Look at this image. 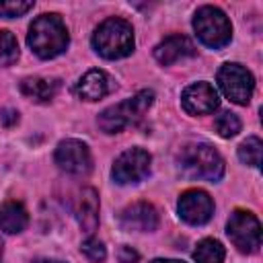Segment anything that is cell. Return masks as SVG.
Listing matches in <instances>:
<instances>
[{"label": "cell", "instance_id": "6da1fadb", "mask_svg": "<svg viewBox=\"0 0 263 263\" xmlns=\"http://www.w3.org/2000/svg\"><path fill=\"white\" fill-rule=\"evenodd\" d=\"M70 41L68 29L60 14H41L37 16L27 33V43L35 55L41 60H51L66 51Z\"/></svg>", "mask_w": 263, "mask_h": 263}, {"label": "cell", "instance_id": "7a4b0ae2", "mask_svg": "<svg viewBox=\"0 0 263 263\" xmlns=\"http://www.w3.org/2000/svg\"><path fill=\"white\" fill-rule=\"evenodd\" d=\"M92 47L105 60H119L134 51V29L125 18H105L92 33Z\"/></svg>", "mask_w": 263, "mask_h": 263}, {"label": "cell", "instance_id": "3957f363", "mask_svg": "<svg viewBox=\"0 0 263 263\" xmlns=\"http://www.w3.org/2000/svg\"><path fill=\"white\" fill-rule=\"evenodd\" d=\"M152 101H154V92L152 90H140L134 97L125 99L123 103H117L113 107H107L99 115L97 123H99V127L105 134H119L125 127L136 125L146 115V111L150 109Z\"/></svg>", "mask_w": 263, "mask_h": 263}, {"label": "cell", "instance_id": "277c9868", "mask_svg": "<svg viewBox=\"0 0 263 263\" xmlns=\"http://www.w3.org/2000/svg\"><path fill=\"white\" fill-rule=\"evenodd\" d=\"M177 162L181 173L191 179H203L214 183L224 175V158L216 148L208 144H191L181 148Z\"/></svg>", "mask_w": 263, "mask_h": 263}, {"label": "cell", "instance_id": "5b68a950", "mask_svg": "<svg viewBox=\"0 0 263 263\" xmlns=\"http://www.w3.org/2000/svg\"><path fill=\"white\" fill-rule=\"evenodd\" d=\"M193 31H195L197 39L212 49L224 47L232 37V25H230L228 16L216 6L197 8V12L193 16Z\"/></svg>", "mask_w": 263, "mask_h": 263}, {"label": "cell", "instance_id": "8992f818", "mask_svg": "<svg viewBox=\"0 0 263 263\" xmlns=\"http://www.w3.org/2000/svg\"><path fill=\"white\" fill-rule=\"evenodd\" d=\"M226 234L232 245L242 253H255L261 247V224L255 214L234 210L226 224Z\"/></svg>", "mask_w": 263, "mask_h": 263}, {"label": "cell", "instance_id": "52a82bcc", "mask_svg": "<svg viewBox=\"0 0 263 263\" xmlns=\"http://www.w3.org/2000/svg\"><path fill=\"white\" fill-rule=\"evenodd\" d=\"M218 84L226 99H230L236 105H247L255 90L253 74L240 64H224L218 70Z\"/></svg>", "mask_w": 263, "mask_h": 263}, {"label": "cell", "instance_id": "ba28073f", "mask_svg": "<svg viewBox=\"0 0 263 263\" xmlns=\"http://www.w3.org/2000/svg\"><path fill=\"white\" fill-rule=\"evenodd\" d=\"M150 162H152V156L146 150H142V148H129V150L121 152L115 158L113 168H111V177L119 185L138 183V181H142L148 175Z\"/></svg>", "mask_w": 263, "mask_h": 263}, {"label": "cell", "instance_id": "9c48e42d", "mask_svg": "<svg viewBox=\"0 0 263 263\" xmlns=\"http://www.w3.org/2000/svg\"><path fill=\"white\" fill-rule=\"evenodd\" d=\"M177 212H179L181 220H185L187 224L201 226V224L210 222V218L214 214V201H212L210 193H205L203 189H187L179 197Z\"/></svg>", "mask_w": 263, "mask_h": 263}, {"label": "cell", "instance_id": "30bf717a", "mask_svg": "<svg viewBox=\"0 0 263 263\" xmlns=\"http://www.w3.org/2000/svg\"><path fill=\"white\" fill-rule=\"evenodd\" d=\"M55 164L70 175H84L92 166L90 150L80 140H62L55 148Z\"/></svg>", "mask_w": 263, "mask_h": 263}, {"label": "cell", "instance_id": "8fae6325", "mask_svg": "<svg viewBox=\"0 0 263 263\" xmlns=\"http://www.w3.org/2000/svg\"><path fill=\"white\" fill-rule=\"evenodd\" d=\"M181 105L189 115H208L218 109L220 97L210 82H193L183 90Z\"/></svg>", "mask_w": 263, "mask_h": 263}, {"label": "cell", "instance_id": "7c38bea8", "mask_svg": "<svg viewBox=\"0 0 263 263\" xmlns=\"http://www.w3.org/2000/svg\"><path fill=\"white\" fill-rule=\"evenodd\" d=\"M119 224L127 232H152L158 226V212L148 201H136L121 210Z\"/></svg>", "mask_w": 263, "mask_h": 263}, {"label": "cell", "instance_id": "4fadbf2b", "mask_svg": "<svg viewBox=\"0 0 263 263\" xmlns=\"http://www.w3.org/2000/svg\"><path fill=\"white\" fill-rule=\"evenodd\" d=\"M191 55H195V45L185 35H168L154 47V58L162 66H171Z\"/></svg>", "mask_w": 263, "mask_h": 263}, {"label": "cell", "instance_id": "5bb4252c", "mask_svg": "<svg viewBox=\"0 0 263 263\" xmlns=\"http://www.w3.org/2000/svg\"><path fill=\"white\" fill-rule=\"evenodd\" d=\"M74 216L86 234H92L99 226V193L92 187H84L74 203Z\"/></svg>", "mask_w": 263, "mask_h": 263}, {"label": "cell", "instance_id": "9a60e30c", "mask_svg": "<svg viewBox=\"0 0 263 263\" xmlns=\"http://www.w3.org/2000/svg\"><path fill=\"white\" fill-rule=\"evenodd\" d=\"M113 88L111 78L103 70H88L76 84V95L82 101H99Z\"/></svg>", "mask_w": 263, "mask_h": 263}, {"label": "cell", "instance_id": "2e32d148", "mask_svg": "<svg viewBox=\"0 0 263 263\" xmlns=\"http://www.w3.org/2000/svg\"><path fill=\"white\" fill-rule=\"evenodd\" d=\"M60 88V82L55 78H41V76H29L21 82V92L35 101V103H47L55 97Z\"/></svg>", "mask_w": 263, "mask_h": 263}, {"label": "cell", "instance_id": "e0dca14e", "mask_svg": "<svg viewBox=\"0 0 263 263\" xmlns=\"http://www.w3.org/2000/svg\"><path fill=\"white\" fill-rule=\"evenodd\" d=\"M29 214L21 201H4L0 205V230L8 234H18L27 228Z\"/></svg>", "mask_w": 263, "mask_h": 263}, {"label": "cell", "instance_id": "ac0fdd59", "mask_svg": "<svg viewBox=\"0 0 263 263\" xmlns=\"http://www.w3.org/2000/svg\"><path fill=\"white\" fill-rule=\"evenodd\" d=\"M226 257L224 245L216 238H203L197 242L195 251H193V259L195 263H222Z\"/></svg>", "mask_w": 263, "mask_h": 263}, {"label": "cell", "instance_id": "d6986e66", "mask_svg": "<svg viewBox=\"0 0 263 263\" xmlns=\"http://www.w3.org/2000/svg\"><path fill=\"white\" fill-rule=\"evenodd\" d=\"M261 152H263V142L257 136L247 138L240 146H238V158L240 162H245L247 166H259L261 164Z\"/></svg>", "mask_w": 263, "mask_h": 263}, {"label": "cell", "instance_id": "ffe728a7", "mask_svg": "<svg viewBox=\"0 0 263 263\" xmlns=\"http://www.w3.org/2000/svg\"><path fill=\"white\" fill-rule=\"evenodd\" d=\"M18 60V43L16 37L6 31L0 29V66H10Z\"/></svg>", "mask_w": 263, "mask_h": 263}, {"label": "cell", "instance_id": "44dd1931", "mask_svg": "<svg viewBox=\"0 0 263 263\" xmlns=\"http://www.w3.org/2000/svg\"><path fill=\"white\" fill-rule=\"evenodd\" d=\"M214 127H216V132H218V136H222V138H232V136H236V134L240 132V119H238L234 113L224 111V113H220V115L216 117Z\"/></svg>", "mask_w": 263, "mask_h": 263}, {"label": "cell", "instance_id": "7402d4cb", "mask_svg": "<svg viewBox=\"0 0 263 263\" xmlns=\"http://www.w3.org/2000/svg\"><path fill=\"white\" fill-rule=\"evenodd\" d=\"M35 2L31 0H2L0 2V18H12V16H23L33 8Z\"/></svg>", "mask_w": 263, "mask_h": 263}, {"label": "cell", "instance_id": "603a6c76", "mask_svg": "<svg viewBox=\"0 0 263 263\" xmlns=\"http://www.w3.org/2000/svg\"><path fill=\"white\" fill-rule=\"evenodd\" d=\"M80 251L84 253V257L90 261V263H103L105 261V257H107V249H105V245L101 242V240H97V238H86L82 245H80Z\"/></svg>", "mask_w": 263, "mask_h": 263}, {"label": "cell", "instance_id": "cb8c5ba5", "mask_svg": "<svg viewBox=\"0 0 263 263\" xmlns=\"http://www.w3.org/2000/svg\"><path fill=\"white\" fill-rule=\"evenodd\" d=\"M138 253L132 247H121L119 249V263H138Z\"/></svg>", "mask_w": 263, "mask_h": 263}, {"label": "cell", "instance_id": "d4e9b609", "mask_svg": "<svg viewBox=\"0 0 263 263\" xmlns=\"http://www.w3.org/2000/svg\"><path fill=\"white\" fill-rule=\"evenodd\" d=\"M18 119V113L16 111H6L4 115H2V123L4 125H10V123H14Z\"/></svg>", "mask_w": 263, "mask_h": 263}, {"label": "cell", "instance_id": "484cf974", "mask_svg": "<svg viewBox=\"0 0 263 263\" xmlns=\"http://www.w3.org/2000/svg\"><path fill=\"white\" fill-rule=\"evenodd\" d=\"M150 263H185V261H179V259H154Z\"/></svg>", "mask_w": 263, "mask_h": 263}, {"label": "cell", "instance_id": "4316f807", "mask_svg": "<svg viewBox=\"0 0 263 263\" xmlns=\"http://www.w3.org/2000/svg\"><path fill=\"white\" fill-rule=\"evenodd\" d=\"M41 263H64V261H53V259H47V261H41Z\"/></svg>", "mask_w": 263, "mask_h": 263}, {"label": "cell", "instance_id": "83f0119b", "mask_svg": "<svg viewBox=\"0 0 263 263\" xmlns=\"http://www.w3.org/2000/svg\"><path fill=\"white\" fill-rule=\"evenodd\" d=\"M2 247H4V245H2V238H0V257H2Z\"/></svg>", "mask_w": 263, "mask_h": 263}]
</instances>
